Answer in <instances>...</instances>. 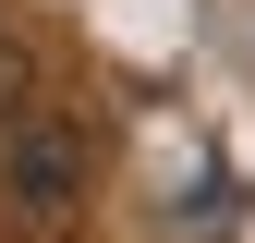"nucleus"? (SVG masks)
Listing matches in <instances>:
<instances>
[{
  "instance_id": "obj_2",
  "label": "nucleus",
  "mask_w": 255,
  "mask_h": 243,
  "mask_svg": "<svg viewBox=\"0 0 255 243\" xmlns=\"http://www.w3.org/2000/svg\"><path fill=\"white\" fill-rule=\"evenodd\" d=\"M24 98H37V73H24V37H0V122H12Z\"/></svg>"
},
{
  "instance_id": "obj_1",
  "label": "nucleus",
  "mask_w": 255,
  "mask_h": 243,
  "mask_svg": "<svg viewBox=\"0 0 255 243\" xmlns=\"http://www.w3.org/2000/svg\"><path fill=\"white\" fill-rule=\"evenodd\" d=\"M85 170H98V146H85L73 110H37L24 98L0 122V182H12V219L24 231H73L85 219Z\"/></svg>"
}]
</instances>
